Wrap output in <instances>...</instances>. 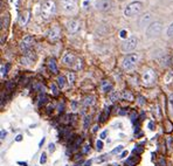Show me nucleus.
<instances>
[{
    "instance_id": "obj_1",
    "label": "nucleus",
    "mask_w": 173,
    "mask_h": 166,
    "mask_svg": "<svg viewBox=\"0 0 173 166\" xmlns=\"http://www.w3.org/2000/svg\"><path fill=\"white\" fill-rule=\"evenodd\" d=\"M56 12V4L54 0H46L41 5V16L43 19H49Z\"/></svg>"
},
{
    "instance_id": "obj_2",
    "label": "nucleus",
    "mask_w": 173,
    "mask_h": 166,
    "mask_svg": "<svg viewBox=\"0 0 173 166\" xmlns=\"http://www.w3.org/2000/svg\"><path fill=\"white\" fill-rule=\"evenodd\" d=\"M142 8H143V4L141 1H133L125 7L124 15L125 16H134L142 11Z\"/></svg>"
},
{
    "instance_id": "obj_3",
    "label": "nucleus",
    "mask_w": 173,
    "mask_h": 166,
    "mask_svg": "<svg viewBox=\"0 0 173 166\" xmlns=\"http://www.w3.org/2000/svg\"><path fill=\"white\" fill-rule=\"evenodd\" d=\"M162 29H163V24L160 21H154L150 24L146 29L147 38H155V36H158L162 33Z\"/></svg>"
},
{
    "instance_id": "obj_4",
    "label": "nucleus",
    "mask_w": 173,
    "mask_h": 166,
    "mask_svg": "<svg viewBox=\"0 0 173 166\" xmlns=\"http://www.w3.org/2000/svg\"><path fill=\"white\" fill-rule=\"evenodd\" d=\"M138 60H139V55H138V54H129V55H126L125 59L123 60V63H122L123 69H125V70L132 69L136 66V63L138 62Z\"/></svg>"
},
{
    "instance_id": "obj_5",
    "label": "nucleus",
    "mask_w": 173,
    "mask_h": 166,
    "mask_svg": "<svg viewBox=\"0 0 173 166\" xmlns=\"http://www.w3.org/2000/svg\"><path fill=\"white\" fill-rule=\"evenodd\" d=\"M61 7L64 13H74L77 7V0H61Z\"/></svg>"
},
{
    "instance_id": "obj_6",
    "label": "nucleus",
    "mask_w": 173,
    "mask_h": 166,
    "mask_svg": "<svg viewBox=\"0 0 173 166\" xmlns=\"http://www.w3.org/2000/svg\"><path fill=\"white\" fill-rule=\"evenodd\" d=\"M137 43H138V40L136 36H130L129 39H126L123 45H122V50L124 53H128V51H131L133 50L136 47H137Z\"/></svg>"
},
{
    "instance_id": "obj_7",
    "label": "nucleus",
    "mask_w": 173,
    "mask_h": 166,
    "mask_svg": "<svg viewBox=\"0 0 173 166\" xmlns=\"http://www.w3.org/2000/svg\"><path fill=\"white\" fill-rule=\"evenodd\" d=\"M155 81V72L152 69H147L143 72V83L145 85H150Z\"/></svg>"
},
{
    "instance_id": "obj_8",
    "label": "nucleus",
    "mask_w": 173,
    "mask_h": 166,
    "mask_svg": "<svg viewBox=\"0 0 173 166\" xmlns=\"http://www.w3.org/2000/svg\"><path fill=\"white\" fill-rule=\"evenodd\" d=\"M60 38H61V29H60V27L57 25H55L54 27H51V29L49 30V40L55 42Z\"/></svg>"
},
{
    "instance_id": "obj_9",
    "label": "nucleus",
    "mask_w": 173,
    "mask_h": 166,
    "mask_svg": "<svg viewBox=\"0 0 173 166\" xmlns=\"http://www.w3.org/2000/svg\"><path fill=\"white\" fill-rule=\"evenodd\" d=\"M33 42H34L33 36H30V35H27V36H25V38H24V40L21 41V45H20V48H21V50H24V51L28 50V49L30 48V46L33 45Z\"/></svg>"
},
{
    "instance_id": "obj_10",
    "label": "nucleus",
    "mask_w": 173,
    "mask_h": 166,
    "mask_svg": "<svg viewBox=\"0 0 173 166\" xmlns=\"http://www.w3.org/2000/svg\"><path fill=\"white\" fill-rule=\"evenodd\" d=\"M67 28L70 33H76L80 29V21L78 20H70L67 24Z\"/></svg>"
},
{
    "instance_id": "obj_11",
    "label": "nucleus",
    "mask_w": 173,
    "mask_h": 166,
    "mask_svg": "<svg viewBox=\"0 0 173 166\" xmlns=\"http://www.w3.org/2000/svg\"><path fill=\"white\" fill-rule=\"evenodd\" d=\"M75 60H76V58H75V55H74L73 53H67V54H64V56H63V59H62L63 63L67 64V66H73V64L75 63Z\"/></svg>"
},
{
    "instance_id": "obj_12",
    "label": "nucleus",
    "mask_w": 173,
    "mask_h": 166,
    "mask_svg": "<svg viewBox=\"0 0 173 166\" xmlns=\"http://www.w3.org/2000/svg\"><path fill=\"white\" fill-rule=\"evenodd\" d=\"M151 19H152L151 13H150V12H147V13L143 14V15L139 18V21H138V25H139L141 27H144V26H146V25L151 21Z\"/></svg>"
},
{
    "instance_id": "obj_13",
    "label": "nucleus",
    "mask_w": 173,
    "mask_h": 166,
    "mask_svg": "<svg viewBox=\"0 0 173 166\" xmlns=\"http://www.w3.org/2000/svg\"><path fill=\"white\" fill-rule=\"evenodd\" d=\"M111 7V3L109 0H101V1L97 4V8L99 11H108Z\"/></svg>"
},
{
    "instance_id": "obj_14",
    "label": "nucleus",
    "mask_w": 173,
    "mask_h": 166,
    "mask_svg": "<svg viewBox=\"0 0 173 166\" xmlns=\"http://www.w3.org/2000/svg\"><path fill=\"white\" fill-rule=\"evenodd\" d=\"M95 1L96 0H81V6L83 9H88L95 4Z\"/></svg>"
},
{
    "instance_id": "obj_15",
    "label": "nucleus",
    "mask_w": 173,
    "mask_h": 166,
    "mask_svg": "<svg viewBox=\"0 0 173 166\" xmlns=\"http://www.w3.org/2000/svg\"><path fill=\"white\" fill-rule=\"evenodd\" d=\"M112 89V84L109 82V81H103L102 82V90L105 91V93H108V91H110Z\"/></svg>"
},
{
    "instance_id": "obj_16",
    "label": "nucleus",
    "mask_w": 173,
    "mask_h": 166,
    "mask_svg": "<svg viewBox=\"0 0 173 166\" xmlns=\"http://www.w3.org/2000/svg\"><path fill=\"white\" fill-rule=\"evenodd\" d=\"M48 67H49V69L53 71V72H57V67H56V61H55V59H50V60H49Z\"/></svg>"
},
{
    "instance_id": "obj_17",
    "label": "nucleus",
    "mask_w": 173,
    "mask_h": 166,
    "mask_svg": "<svg viewBox=\"0 0 173 166\" xmlns=\"http://www.w3.org/2000/svg\"><path fill=\"white\" fill-rule=\"evenodd\" d=\"M122 97L124 100H128V101H132V94L130 91H123L122 93Z\"/></svg>"
},
{
    "instance_id": "obj_18",
    "label": "nucleus",
    "mask_w": 173,
    "mask_h": 166,
    "mask_svg": "<svg viewBox=\"0 0 173 166\" xmlns=\"http://www.w3.org/2000/svg\"><path fill=\"white\" fill-rule=\"evenodd\" d=\"M57 84L60 88H63L66 85V77L64 76H59L57 77Z\"/></svg>"
},
{
    "instance_id": "obj_19",
    "label": "nucleus",
    "mask_w": 173,
    "mask_h": 166,
    "mask_svg": "<svg viewBox=\"0 0 173 166\" xmlns=\"http://www.w3.org/2000/svg\"><path fill=\"white\" fill-rule=\"evenodd\" d=\"M94 100H95V98H94V97H91V96H90V97H86V98L84 100V102H83V103H84V105H93V104L95 103V102H94Z\"/></svg>"
},
{
    "instance_id": "obj_20",
    "label": "nucleus",
    "mask_w": 173,
    "mask_h": 166,
    "mask_svg": "<svg viewBox=\"0 0 173 166\" xmlns=\"http://www.w3.org/2000/svg\"><path fill=\"white\" fill-rule=\"evenodd\" d=\"M109 112H110V108H105V109H104V112H103V115L101 116V121H102V122L105 121V118H107V116L109 115Z\"/></svg>"
},
{
    "instance_id": "obj_21",
    "label": "nucleus",
    "mask_w": 173,
    "mask_h": 166,
    "mask_svg": "<svg viewBox=\"0 0 173 166\" xmlns=\"http://www.w3.org/2000/svg\"><path fill=\"white\" fill-rule=\"evenodd\" d=\"M50 89L53 90V95H55V96L59 95V88H57L54 83H51V84H50Z\"/></svg>"
},
{
    "instance_id": "obj_22",
    "label": "nucleus",
    "mask_w": 173,
    "mask_h": 166,
    "mask_svg": "<svg viewBox=\"0 0 173 166\" xmlns=\"http://www.w3.org/2000/svg\"><path fill=\"white\" fill-rule=\"evenodd\" d=\"M167 36H170V38H173V22L168 26L167 28Z\"/></svg>"
},
{
    "instance_id": "obj_23",
    "label": "nucleus",
    "mask_w": 173,
    "mask_h": 166,
    "mask_svg": "<svg viewBox=\"0 0 173 166\" xmlns=\"http://www.w3.org/2000/svg\"><path fill=\"white\" fill-rule=\"evenodd\" d=\"M96 146H97V151H101V150L103 149V143H102V140H97Z\"/></svg>"
},
{
    "instance_id": "obj_24",
    "label": "nucleus",
    "mask_w": 173,
    "mask_h": 166,
    "mask_svg": "<svg viewBox=\"0 0 173 166\" xmlns=\"http://www.w3.org/2000/svg\"><path fill=\"white\" fill-rule=\"evenodd\" d=\"M7 71V68L4 66V64H1V77H4V76H6V72Z\"/></svg>"
},
{
    "instance_id": "obj_25",
    "label": "nucleus",
    "mask_w": 173,
    "mask_h": 166,
    "mask_svg": "<svg viewBox=\"0 0 173 166\" xmlns=\"http://www.w3.org/2000/svg\"><path fill=\"white\" fill-rule=\"evenodd\" d=\"M122 150H123V146H122V145H118V146L116 147V149L112 151V153H118V152H120Z\"/></svg>"
},
{
    "instance_id": "obj_26",
    "label": "nucleus",
    "mask_w": 173,
    "mask_h": 166,
    "mask_svg": "<svg viewBox=\"0 0 173 166\" xmlns=\"http://www.w3.org/2000/svg\"><path fill=\"white\" fill-rule=\"evenodd\" d=\"M117 97H118L117 93H112V94L110 95V98H111V101H112V102H115V101L117 100Z\"/></svg>"
},
{
    "instance_id": "obj_27",
    "label": "nucleus",
    "mask_w": 173,
    "mask_h": 166,
    "mask_svg": "<svg viewBox=\"0 0 173 166\" xmlns=\"http://www.w3.org/2000/svg\"><path fill=\"white\" fill-rule=\"evenodd\" d=\"M46 101H47V97H46V95H43V97H40V102H39V104H40V105H42V104H45V103H46Z\"/></svg>"
},
{
    "instance_id": "obj_28",
    "label": "nucleus",
    "mask_w": 173,
    "mask_h": 166,
    "mask_svg": "<svg viewBox=\"0 0 173 166\" xmlns=\"http://www.w3.org/2000/svg\"><path fill=\"white\" fill-rule=\"evenodd\" d=\"M40 163H41V164H45V163H46V153H42V154H41Z\"/></svg>"
},
{
    "instance_id": "obj_29",
    "label": "nucleus",
    "mask_w": 173,
    "mask_h": 166,
    "mask_svg": "<svg viewBox=\"0 0 173 166\" xmlns=\"http://www.w3.org/2000/svg\"><path fill=\"white\" fill-rule=\"evenodd\" d=\"M54 150H55V145H54V144H49V151L53 152Z\"/></svg>"
},
{
    "instance_id": "obj_30",
    "label": "nucleus",
    "mask_w": 173,
    "mask_h": 166,
    "mask_svg": "<svg viewBox=\"0 0 173 166\" xmlns=\"http://www.w3.org/2000/svg\"><path fill=\"white\" fill-rule=\"evenodd\" d=\"M107 133H108V131H103V132L101 133V138H102V139H103V138H105Z\"/></svg>"
},
{
    "instance_id": "obj_31",
    "label": "nucleus",
    "mask_w": 173,
    "mask_h": 166,
    "mask_svg": "<svg viewBox=\"0 0 173 166\" xmlns=\"http://www.w3.org/2000/svg\"><path fill=\"white\" fill-rule=\"evenodd\" d=\"M125 34H128L125 30H122V32H120V36H122V38H126V35Z\"/></svg>"
},
{
    "instance_id": "obj_32",
    "label": "nucleus",
    "mask_w": 173,
    "mask_h": 166,
    "mask_svg": "<svg viewBox=\"0 0 173 166\" xmlns=\"http://www.w3.org/2000/svg\"><path fill=\"white\" fill-rule=\"evenodd\" d=\"M69 81L74 82V75H73V74H69Z\"/></svg>"
},
{
    "instance_id": "obj_33",
    "label": "nucleus",
    "mask_w": 173,
    "mask_h": 166,
    "mask_svg": "<svg viewBox=\"0 0 173 166\" xmlns=\"http://www.w3.org/2000/svg\"><path fill=\"white\" fill-rule=\"evenodd\" d=\"M6 136V132L4 130H1V139H4V137Z\"/></svg>"
},
{
    "instance_id": "obj_34",
    "label": "nucleus",
    "mask_w": 173,
    "mask_h": 166,
    "mask_svg": "<svg viewBox=\"0 0 173 166\" xmlns=\"http://www.w3.org/2000/svg\"><path fill=\"white\" fill-rule=\"evenodd\" d=\"M21 139H22V137H21V136H18V137H16V140H18V142H20Z\"/></svg>"
},
{
    "instance_id": "obj_35",
    "label": "nucleus",
    "mask_w": 173,
    "mask_h": 166,
    "mask_svg": "<svg viewBox=\"0 0 173 166\" xmlns=\"http://www.w3.org/2000/svg\"><path fill=\"white\" fill-rule=\"evenodd\" d=\"M126 154H128V152H125V151H124V152H123V153H122V158H124V157H125V156H126Z\"/></svg>"
}]
</instances>
